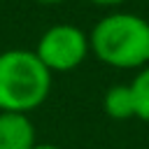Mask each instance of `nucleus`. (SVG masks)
<instances>
[{
  "mask_svg": "<svg viewBox=\"0 0 149 149\" xmlns=\"http://www.w3.org/2000/svg\"><path fill=\"white\" fill-rule=\"evenodd\" d=\"M91 54L116 70L149 65V21L133 12H109L88 33Z\"/></svg>",
  "mask_w": 149,
  "mask_h": 149,
  "instance_id": "1",
  "label": "nucleus"
},
{
  "mask_svg": "<svg viewBox=\"0 0 149 149\" xmlns=\"http://www.w3.org/2000/svg\"><path fill=\"white\" fill-rule=\"evenodd\" d=\"M51 72L33 49L0 51V112L30 114L51 91Z\"/></svg>",
  "mask_w": 149,
  "mask_h": 149,
  "instance_id": "2",
  "label": "nucleus"
},
{
  "mask_svg": "<svg viewBox=\"0 0 149 149\" xmlns=\"http://www.w3.org/2000/svg\"><path fill=\"white\" fill-rule=\"evenodd\" d=\"M44 68L54 72H72L77 70L86 56L91 54L88 35L74 23H54L49 26L33 49Z\"/></svg>",
  "mask_w": 149,
  "mask_h": 149,
  "instance_id": "3",
  "label": "nucleus"
},
{
  "mask_svg": "<svg viewBox=\"0 0 149 149\" xmlns=\"http://www.w3.org/2000/svg\"><path fill=\"white\" fill-rule=\"evenodd\" d=\"M37 133L28 114L0 112V149H33Z\"/></svg>",
  "mask_w": 149,
  "mask_h": 149,
  "instance_id": "4",
  "label": "nucleus"
},
{
  "mask_svg": "<svg viewBox=\"0 0 149 149\" xmlns=\"http://www.w3.org/2000/svg\"><path fill=\"white\" fill-rule=\"evenodd\" d=\"M102 109L114 121H126L135 116V100L130 84H114L102 95Z\"/></svg>",
  "mask_w": 149,
  "mask_h": 149,
  "instance_id": "5",
  "label": "nucleus"
},
{
  "mask_svg": "<svg viewBox=\"0 0 149 149\" xmlns=\"http://www.w3.org/2000/svg\"><path fill=\"white\" fill-rule=\"evenodd\" d=\"M133 100H135V116L149 123V65L140 68L130 81Z\"/></svg>",
  "mask_w": 149,
  "mask_h": 149,
  "instance_id": "6",
  "label": "nucleus"
},
{
  "mask_svg": "<svg viewBox=\"0 0 149 149\" xmlns=\"http://www.w3.org/2000/svg\"><path fill=\"white\" fill-rule=\"evenodd\" d=\"M93 5H100V7H116V5H123L126 0H88Z\"/></svg>",
  "mask_w": 149,
  "mask_h": 149,
  "instance_id": "7",
  "label": "nucleus"
},
{
  "mask_svg": "<svg viewBox=\"0 0 149 149\" xmlns=\"http://www.w3.org/2000/svg\"><path fill=\"white\" fill-rule=\"evenodd\" d=\"M33 149H63V147H58V144H49V142H37Z\"/></svg>",
  "mask_w": 149,
  "mask_h": 149,
  "instance_id": "8",
  "label": "nucleus"
},
{
  "mask_svg": "<svg viewBox=\"0 0 149 149\" xmlns=\"http://www.w3.org/2000/svg\"><path fill=\"white\" fill-rule=\"evenodd\" d=\"M35 2H40V5H61L65 0H35Z\"/></svg>",
  "mask_w": 149,
  "mask_h": 149,
  "instance_id": "9",
  "label": "nucleus"
}]
</instances>
